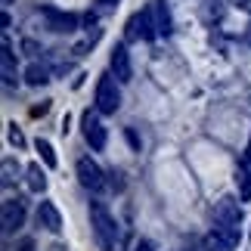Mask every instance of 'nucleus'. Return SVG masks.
Here are the masks:
<instances>
[{
	"label": "nucleus",
	"mask_w": 251,
	"mask_h": 251,
	"mask_svg": "<svg viewBox=\"0 0 251 251\" xmlns=\"http://www.w3.org/2000/svg\"><path fill=\"white\" fill-rule=\"evenodd\" d=\"M90 226L96 233V242L105 251H115L121 233H118V224H115V217L109 214V208H105L102 201H90Z\"/></svg>",
	"instance_id": "nucleus-1"
},
{
	"label": "nucleus",
	"mask_w": 251,
	"mask_h": 251,
	"mask_svg": "<svg viewBox=\"0 0 251 251\" xmlns=\"http://www.w3.org/2000/svg\"><path fill=\"white\" fill-rule=\"evenodd\" d=\"M118 78L115 75H102L96 81V112L100 115H115L121 105V90H118Z\"/></svg>",
	"instance_id": "nucleus-2"
},
{
	"label": "nucleus",
	"mask_w": 251,
	"mask_h": 251,
	"mask_svg": "<svg viewBox=\"0 0 251 251\" xmlns=\"http://www.w3.org/2000/svg\"><path fill=\"white\" fill-rule=\"evenodd\" d=\"M127 41H155L158 37V28H155V19H152V6L149 9H140L127 19V31H124Z\"/></svg>",
	"instance_id": "nucleus-3"
},
{
	"label": "nucleus",
	"mask_w": 251,
	"mask_h": 251,
	"mask_svg": "<svg viewBox=\"0 0 251 251\" xmlns=\"http://www.w3.org/2000/svg\"><path fill=\"white\" fill-rule=\"evenodd\" d=\"M214 224L242 229V201L233 199V196L217 199V205H214Z\"/></svg>",
	"instance_id": "nucleus-4"
},
{
	"label": "nucleus",
	"mask_w": 251,
	"mask_h": 251,
	"mask_svg": "<svg viewBox=\"0 0 251 251\" xmlns=\"http://www.w3.org/2000/svg\"><path fill=\"white\" fill-rule=\"evenodd\" d=\"M81 127H84V140L90 143V149L102 152L105 143H109V133H105L102 121H100V112H84L81 115Z\"/></svg>",
	"instance_id": "nucleus-5"
},
{
	"label": "nucleus",
	"mask_w": 251,
	"mask_h": 251,
	"mask_svg": "<svg viewBox=\"0 0 251 251\" xmlns=\"http://www.w3.org/2000/svg\"><path fill=\"white\" fill-rule=\"evenodd\" d=\"M78 180H81V186L90 189V192H100L105 186V174H102V168L96 165L90 155L78 158Z\"/></svg>",
	"instance_id": "nucleus-6"
},
{
	"label": "nucleus",
	"mask_w": 251,
	"mask_h": 251,
	"mask_svg": "<svg viewBox=\"0 0 251 251\" xmlns=\"http://www.w3.org/2000/svg\"><path fill=\"white\" fill-rule=\"evenodd\" d=\"M0 220H3V236H13L19 226L25 224V201L22 199H6L0 208Z\"/></svg>",
	"instance_id": "nucleus-7"
},
{
	"label": "nucleus",
	"mask_w": 251,
	"mask_h": 251,
	"mask_svg": "<svg viewBox=\"0 0 251 251\" xmlns=\"http://www.w3.org/2000/svg\"><path fill=\"white\" fill-rule=\"evenodd\" d=\"M41 16L47 19V25L53 28V31H78V25H81V16H75V13H62V9H53V6H44L41 9Z\"/></svg>",
	"instance_id": "nucleus-8"
},
{
	"label": "nucleus",
	"mask_w": 251,
	"mask_h": 251,
	"mask_svg": "<svg viewBox=\"0 0 251 251\" xmlns=\"http://www.w3.org/2000/svg\"><path fill=\"white\" fill-rule=\"evenodd\" d=\"M109 65H112V75H115V78H118L121 84L133 81L130 53H127V47H124V44H115V50H112V56H109Z\"/></svg>",
	"instance_id": "nucleus-9"
},
{
	"label": "nucleus",
	"mask_w": 251,
	"mask_h": 251,
	"mask_svg": "<svg viewBox=\"0 0 251 251\" xmlns=\"http://www.w3.org/2000/svg\"><path fill=\"white\" fill-rule=\"evenodd\" d=\"M37 226H44L47 233H59L62 229V214L53 201H41L37 205Z\"/></svg>",
	"instance_id": "nucleus-10"
},
{
	"label": "nucleus",
	"mask_w": 251,
	"mask_h": 251,
	"mask_svg": "<svg viewBox=\"0 0 251 251\" xmlns=\"http://www.w3.org/2000/svg\"><path fill=\"white\" fill-rule=\"evenodd\" d=\"M0 72H3V84H6V87L19 84V69H16V56H13V47H9V37H3V56H0Z\"/></svg>",
	"instance_id": "nucleus-11"
},
{
	"label": "nucleus",
	"mask_w": 251,
	"mask_h": 251,
	"mask_svg": "<svg viewBox=\"0 0 251 251\" xmlns=\"http://www.w3.org/2000/svg\"><path fill=\"white\" fill-rule=\"evenodd\" d=\"M152 16H155L158 34H171V9H168V0H155V3H152Z\"/></svg>",
	"instance_id": "nucleus-12"
},
{
	"label": "nucleus",
	"mask_w": 251,
	"mask_h": 251,
	"mask_svg": "<svg viewBox=\"0 0 251 251\" xmlns=\"http://www.w3.org/2000/svg\"><path fill=\"white\" fill-rule=\"evenodd\" d=\"M25 177H28V189L31 192H44L47 189V174H44V168L37 165V161H31V165L25 168Z\"/></svg>",
	"instance_id": "nucleus-13"
},
{
	"label": "nucleus",
	"mask_w": 251,
	"mask_h": 251,
	"mask_svg": "<svg viewBox=\"0 0 251 251\" xmlns=\"http://www.w3.org/2000/svg\"><path fill=\"white\" fill-rule=\"evenodd\" d=\"M233 180H236V189H239V201H251V171L239 165Z\"/></svg>",
	"instance_id": "nucleus-14"
},
{
	"label": "nucleus",
	"mask_w": 251,
	"mask_h": 251,
	"mask_svg": "<svg viewBox=\"0 0 251 251\" xmlns=\"http://www.w3.org/2000/svg\"><path fill=\"white\" fill-rule=\"evenodd\" d=\"M47 81H50V72H47V65L31 62V65L25 69V84H31V87H44Z\"/></svg>",
	"instance_id": "nucleus-15"
},
{
	"label": "nucleus",
	"mask_w": 251,
	"mask_h": 251,
	"mask_svg": "<svg viewBox=\"0 0 251 251\" xmlns=\"http://www.w3.org/2000/svg\"><path fill=\"white\" fill-rule=\"evenodd\" d=\"M34 149L41 152V161H44L47 168H56V165H59V158H56V149H53V143H50V140L37 137V140H34Z\"/></svg>",
	"instance_id": "nucleus-16"
},
{
	"label": "nucleus",
	"mask_w": 251,
	"mask_h": 251,
	"mask_svg": "<svg viewBox=\"0 0 251 251\" xmlns=\"http://www.w3.org/2000/svg\"><path fill=\"white\" fill-rule=\"evenodd\" d=\"M201 251H236V248L229 245L226 239H220V236L214 233V229H211V233H208L205 239H201Z\"/></svg>",
	"instance_id": "nucleus-17"
},
{
	"label": "nucleus",
	"mask_w": 251,
	"mask_h": 251,
	"mask_svg": "<svg viewBox=\"0 0 251 251\" xmlns=\"http://www.w3.org/2000/svg\"><path fill=\"white\" fill-rule=\"evenodd\" d=\"M214 233H217L220 239H226L233 248L242 242V229H236V226H220V224H214Z\"/></svg>",
	"instance_id": "nucleus-18"
},
{
	"label": "nucleus",
	"mask_w": 251,
	"mask_h": 251,
	"mask_svg": "<svg viewBox=\"0 0 251 251\" xmlns=\"http://www.w3.org/2000/svg\"><path fill=\"white\" fill-rule=\"evenodd\" d=\"M19 177V165L16 158H3V186H13V180Z\"/></svg>",
	"instance_id": "nucleus-19"
},
{
	"label": "nucleus",
	"mask_w": 251,
	"mask_h": 251,
	"mask_svg": "<svg viewBox=\"0 0 251 251\" xmlns=\"http://www.w3.org/2000/svg\"><path fill=\"white\" fill-rule=\"evenodd\" d=\"M115 6H118V0H93V13H96V16H105V13H112Z\"/></svg>",
	"instance_id": "nucleus-20"
},
{
	"label": "nucleus",
	"mask_w": 251,
	"mask_h": 251,
	"mask_svg": "<svg viewBox=\"0 0 251 251\" xmlns=\"http://www.w3.org/2000/svg\"><path fill=\"white\" fill-rule=\"evenodd\" d=\"M6 133H9V143H13L16 149H22V146H25V137H22V130H19L16 124H9V130H6Z\"/></svg>",
	"instance_id": "nucleus-21"
},
{
	"label": "nucleus",
	"mask_w": 251,
	"mask_h": 251,
	"mask_svg": "<svg viewBox=\"0 0 251 251\" xmlns=\"http://www.w3.org/2000/svg\"><path fill=\"white\" fill-rule=\"evenodd\" d=\"M22 50H25L28 56H37V53H44V50H41V44H37V41H31V37H25V41H22Z\"/></svg>",
	"instance_id": "nucleus-22"
},
{
	"label": "nucleus",
	"mask_w": 251,
	"mask_h": 251,
	"mask_svg": "<svg viewBox=\"0 0 251 251\" xmlns=\"http://www.w3.org/2000/svg\"><path fill=\"white\" fill-rule=\"evenodd\" d=\"M127 143H130V149H133V152H140V146H143V143H140V137L133 133V127H127Z\"/></svg>",
	"instance_id": "nucleus-23"
},
{
	"label": "nucleus",
	"mask_w": 251,
	"mask_h": 251,
	"mask_svg": "<svg viewBox=\"0 0 251 251\" xmlns=\"http://www.w3.org/2000/svg\"><path fill=\"white\" fill-rule=\"evenodd\" d=\"M236 9H242V13H251V0H229Z\"/></svg>",
	"instance_id": "nucleus-24"
},
{
	"label": "nucleus",
	"mask_w": 251,
	"mask_h": 251,
	"mask_svg": "<svg viewBox=\"0 0 251 251\" xmlns=\"http://www.w3.org/2000/svg\"><path fill=\"white\" fill-rule=\"evenodd\" d=\"M133 251H155V248H152V242H149V239H140V242L133 245Z\"/></svg>",
	"instance_id": "nucleus-25"
},
{
	"label": "nucleus",
	"mask_w": 251,
	"mask_h": 251,
	"mask_svg": "<svg viewBox=\"0 0 251 251\" xmlns=\"http://www.w3.org/2000/svg\"><path fill=\"white\" fill-rule=\"evenodd\" d=\"M47 109H50V102H41V105H34V109H31V115H34V118H37V115H47Z\"/></svg>",
	"instance_id": "nucleus-26"
},
{
	"label": "nucleus",
	"mask_w": 251,
	"mask_h": 251,
	"mask_svg": "<svg viewBox=\"0 0 251 251\" xmlns=\"http://www.w3.org/2000/svg\"><path fill=\"white\" fill-rule=\"evenodd\" d=\"M16 251H34V242H31V239H25V242H22V245H19Z\"/></svg>",
	"instance_id": "nucleus-27"
},
{
	"label": "nucleus",
	"mask_w": 251,
	"mask_h": 251,
	"mask_svg": "<svg viewBox=\"0 0 251 251\" xmlns=\"http://www.w3.org/2000/svg\"><path fill=\"white\" fill-rule=\"evenodd\" d=\"M245 158H248V165H251V140H248V149H245Z\"/></svg>",
	"instance_id": "nucleus-28"
},
{
	"label": "nucleus",
	"mask_w": 251,
	"mask_h": 251,
	"mask_svg": "<svg viewBox=\"0 0 251 251\" xmlns=\"http://www.w3.org/2000/svg\"><path fill=\"white\" fill-rule=\"evenodd\" d=\"M53 251H65V248H62V245H56V248H53Z\"/></svg>",
	"instance_id": "nucleus-29"
},
{
	"label": "nucleus",
	"mask_w": 251,
	"mask_h": 251,
	"mask_svg": "<svg viewBox=\"0 0 251 251\" xmlns=\"http://www.w3.org/2000/svg\"><path fill=\"white\" fill-rule=\"evenodd\" d=\"M9 3H13V0H3V6H9Z\"/></svg>",
	"instance_id": "nucleus-30"
},
{
	"label": "nucleus",
	"mask_w": 251,
	"mask_h": 251,
	"mask_svg": "<svg viewBox=\"0 0 251 251\" xmlns=\"http://www.w3.org/2000/svg\"><path fill=\"white\" fill-rule=\"evenodd\" d=\"M248 37H251V34H248Z\"/></svg>",
	"instance_id": "nucleus-31"
}]
</instances>
